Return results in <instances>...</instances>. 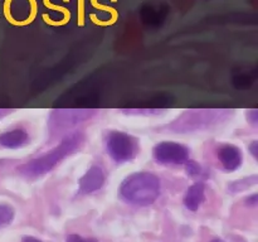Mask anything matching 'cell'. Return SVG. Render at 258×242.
Here are the masks:
<instances>
[{
	"label": "cell",
	"mask_w": 258,
	"mask_h": 242,
	"mask_svg": "<svg viewBox=\"0 0 258 242\" xmlns=\"http://www.w3.org/2000/svg\"><path fill=\"white\" fill-rule=\"evenodd\" d=\"M85 140V134L82 131H75L72 134H68L55 148L50 149L43 155L37 156V158L20 165L18 168V171L24 178L35 179L43 176L44 174L52 171L60 161L80 150Z\"/></svg>",
	"instance_id": "1"
},
{
	"label": "cell",
	"mask_w": 258,
	"mask_h": 242,
	"mask_svg": "<svg viewBox=\"0 0 258 242\" xmlns=\"http://www.w3.org/2000/svg\"><path fill=\"white\" fill-rule=\"evenodd\" d=\"M161 180L150 171H139L126 176L120 186V196L126 203L148 207L159 198Z\"/></svg>",
	"instance_id": "2"
},
{
	"label": "cell",
	"mask_w": 258,
	"mask_h": 242,
	"mask_svg": "<svg viewBox=\"0 0 258 242\" xmlns=\"http://www.w3.org/2000/svg\"><path fill=\"white\" fill-rule=\"evenodd\" d=\"M232 115V110H188L175 118L168 129L176 133H194L224 123Z\"/></svg>",
	"instance_id": "3"
},
{
	"label": "cell",
	"mask_w": 258,
	"mask_h": 242,
	"mask_svg": "<svg viewBox=\"0 0 258 242\" xmlns=\"http://www.w3.org/2000/svg\"><path fill=\"white\" fill-rule=\"evenodd\" d=\"M105 148L116 164L133 161L139 155L140 145L135 136L117 130H110L103 136Z\"/></svg>",
	"instance_id": "4"
},
{
	"label": "cell",
	"mask_w": 258,
	"mask_h": 242,
	"mask_svg": "<svg viewBox=\"0 0 258 242\" xmlns=\"http://www.w3.org/2000/svg\"><path fill=\"white\" fill-rule=\"evenodd\" d=\"M190 150L175 141H161L153 148V158L163 165H181L189 159Z\"/></svg>",
	"instance_id": "5"
},
{
	"label": "cell",
	"mask_w": 258,
	"mask_h": 242,
	"mask_svg": "<svg viewBox=\"0 0 258 242\" xmlns=\"http://www.w3.org/2000/svg\"><path fill=\"white\" fill-rule=\"evenodd\" d=\"M96 110H54L50 115V128L55 126L57 130L59 129L73 126L78 123L88 120L96 115Z\"/></svg>",
	"instance_id": "6"
},
{
	"label": "cell",
	"mask_w": 258,
	"mask_h": 242,
	"mask_svg": "<svg viewBox=\"0 0 258 242\" xmlns=\"http://www.w3.org/2000/svg\"><path fill=\"white\" fill-rule=\"evenodd\" d=\"M217 158L226 171H236L243 163V154L233 144H222L217 148Z\"/></svg>",
	"instance_id": "7"
},
{
	"label": "cell",
	"mask_w": 258,
	"mask_h": 242,
	"mask_svg": "<svg viewBox=\"0 0 258 242\" xmlns=\"http://www.w3.org/2000/svg\"><path fill=\"white\" fill-rule=\"evenodd\" d=\"M106 182V175L100 165H92L78 180L80 194H91L100 191Z\"/></svg>",
	"instance_id": "8"
},
{
	"label": "cell",
	"mask_w": 258,
	"mask_h": 242,
	"mask_svg": "<svg viewBox=\"0 0 258 242\" xmlns=\"http://www.w3.org/2000/svg\"><path fill=\"white\" fill-rule=\"evenodd\" d=\"M29 134L23 129H13L0 134V146L4 149H19L28 145Z\"/></svg>",
	"instance_id": "9"
},
{
	"label": "cell",
	"mask_w": 258,
	"mask_h": 242,
	"mask_svg": "<svg viewBox=\"0 0 258 242\" xmlns=\"http://www.w3.org/2000/svg\"><path fill=\"white\" fill-rule=\"evenodd\" d=\"M204 201H206V184L198 182V183L191 184L188 191L185 192L183 203L189 211L196 212L201 208Z\"/></svg>",
	"instance_id": "10"
},
{
	"label": "cell",
	"mask_w": 258,
	"mask_h": 242,
	"mask_svg": "<svg viewBox=\"0 0 258 242\" xmlns=\"http://www.w3.org/2000/svg\"><path fill=\"white\" fill-rule=\"evenodd\" d=\"M258 182V175L257 174H253L251 176H246V178L238 179V180H234L232 183H229L228 186V191L231 193H239V192L247 191L251 187L256 186Z\"/></svg>",
	"instance_id": "11"
},
{
	"label": "cell",
	"mask_w": 258,
	"mask_h": 242,
	"mask_svg": "<svg viewBox=\"0 0 258 242\" xmlns=\"http://www.w3.org/2000/svg\"><path fill=\"white\" fill-rule=\"evenodd\" d=\"M14 208L9 204H0V227L8 226L14 219Z\"/></svg>",
	"instance_id": "12"
},
{
	"label": "cell",
	"mask_w": 258,
	"mask_h": 242,
	"mask_svg": "<svg viewBox=\"0 0 258 242\" xmlns=\"http://www.w3.org/2000/svg\"><path fill=\"white\" fill-rule=\"evenodd\" d=\"M184 164H185V171L189 176H191V178L202 176V174H203V166H202L198 161L188 159Z\"/></svg>",
	"instance_id": "13"
},
{
	"label": "cell",
	"mask_w": 258,
	"mask_h": 242,
	"mask_svg": "<svg viewBox=\"0 0 258 242\" xmlns=\"http://www.w3.org/2000/svg\"><path fill=\"white\" fill-rule=\"evenodd\" d=\"M122 112H135L133 115H144V116H149V115H156L159 112H163L161 110H122Z\"/></svg>",
	"instance_id": "14"
},
{
	"label": "cell",
	"mask_w": 258,
	"mask_h": 242,
	"mask_svg": "<svg viewBox=\"0 0 258 242\" xmlns=\"http://www.w3.org/2000/svg\"><path fill=\"white\" fill-rule=\"evenodd\" d=\"M66 242H98L96 238H83L80 234H70V236L66 238Z\"/></svg>",
	"instance_id": "15"
},
{
	"label": "cell",
	"mask_w": 258,
	"mask_h": 242,
	"mask_svg": "<svg viewBox=\"0 0 258 242\" xmlns=\"http://www.w3.org/2000/svg\"><path fill=\"white\" fill-rule=\"evenodd\" d=\"M247 120H248L253 126H257L258 110H256V108H252V110L247 111Z\"/></svg>",
	"instance_id": "16"
},
{
	"label": "cell",
	"mask_w": 258,
	"mask_h": 242,
	"mask_svg": "<svg viewBox=\"0 0 258 242\" xmlns=\"http://www.w3.org/2000/svg\"><path fill=\"white\" fill-rule=\"evenodd\" d=\"M244 203H246V206L248 207H256L258 204V194L253 193L251 194V196H248L246 199H244Z\"/></svg>",
	"instance_id": "17"
},
{
	"label": "cell",
	"mask_w": 258,
	"mask_h": 242,
	"mask_svg": "<svg viewBox=\"0 0 258 242\" xmlns=\"http://www.w3.org/2000/svg\"><path fill=\"white\" fill-rule=\"evenodd\" d=\"M248 150L251 151L252 156H253L254 159H258V141H257V140L252 141V143L249 144Z\"/></svg>",
	"instance_id": "18"
},
{
	"label": "cell",
	"mask_w": 258,
	"mask_h": 242,
	"mask_svg": "<svg viewBox=\"0 0 258 242\" xmlns=\"http://www.w3.org/2000/svg\"><path fill=\"white\" fill-rule=\"evenodd\" d=\"M22 242H42L40 239L35 238V237H32V236H27L24 237V238L22 239Z\"/></svg>",
	"instance_id": "19"
},
{
	"label": "cell",
	"mask_w": 258,
	"mask_h": 242,
	"mask_svg": "<svg viewBox=\"0 0 258 242\" xmlns=\"http://www.w3.org/2000/svg\"><path fill=\"white\" fill-rule=\"evenodd\" d=\"M9 112H10V110H4V108H0V118L4 117V116H7Z\"/></svg>",
	"instance_id": "20"
},
{
	"label": "cell",
	"mask_w": 258,
	"mask_h": 242,
	"mask_svg": "<svg viewBox=\"0 0 258 242\" xmlns=\"http://www.w3.org/2000/svg\"><path fill=\"white\" fill-rule=\"evenodd\" d=\"M211 242H223L221 238H213Z\"/></svg>",
	"instance_id": "21"
}]
</instances>
